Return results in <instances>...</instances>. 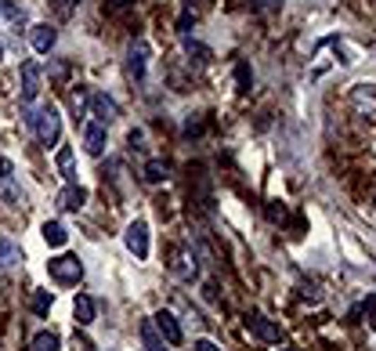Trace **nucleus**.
I'll use <instances>...</instances> for the list:
<instances>
[{
  "label": "nucleus",
  "instance_id": "f257e3e1",
  "mask_svg": "<svg viewBox=\"0 0 376 351\" xmlns=\"http://www.w3.org/2000/svg\"><path fill=\"white\" fill-rule=\"evenodd\" d=\"M29 120V127L37 131V142L40 145H58V138H61V116H58V109L54 105H44V109H37V113H29L25 116Z\"/></svg>",
  "mask_w": 376,
  "mask_h": 351
},
{
  "label": "nucleus",
  "instance_id": "f03ea898",
  "mask_svg": "<svg viewBox=\"0 0 376 351\" xmlns=\"http://www.w3.org/2000/svg\"><path fill=\"white\" fill-rule=\"evenodd\" d=\"M47 272H51V279L61 282V286H76V282L83 279V265H80L76 253H61V258H51V261H47Z\"/></svg>",
  "mask_w": 376,
  "mask_h": 351
},
{
  "label": "nucleus",
  "instance_id": "7ed1b4c3",
  "mask_svg": "<svg viewBox=\"0 0 376 351\" xmlns=\"http://www.w3.org/2000/svg\"><path fill=\"white\" fill-rule=\"evenodd\" d=\"M246 330L254 333V337H261L264 344H282L286 340V333H282V326L278 323H271V318H264V315H246Z\"/></svg>",
  "mask_w": 376,
  "mask_h": 351
},
{
  "label": "nucleus",
  "instance_id": "20e7f679",
  "mask_svg": "<svg viewBox=\"0 0 376 351\" xmlns=\"http://www.w3.org/2000/svg\"><path fill=\"white\" fill-rule=\"evenodd\" d=\"M40 87H44V73L37 62H22V102L33 105L40 98Z\"/></svg>",
  "mask_w": 376,
  "mask_h": 351
},
{
  "label": "nucleus",
  "instance_id": "39448f33",
  "mask_svg": "<svg viewBox=\"0 0 376 351\" xmlns=\"http://www.w3.org/2000/svg\"><path fill=\"white\" fill-rule=\"evenodd\" d=\"M123 243H127V250L134 253L138 261H145L148 258V225H145V221H131L127 232H123Z\"/></svg>",
  "mask_w": 376,
  "mask_h": 351
},
{
  "label": "nucleus",
  "instance_id": "423d86ee",
  "mask_svg": "<svg viewBox=\"0 0 376 351\" xmlns=\"http://www.w3.org/2000/svg\"><path fill=\"white\" fill-rule=\"evenodd\" d=\"M152 326L160 330V337H163L170 347H177V344L184 340V333H181V323H177V318H174L170 311H155V315H152Z\"/></svg>",
  "mask_w": 376,
  "mask_h": 351
},
{
  "label": "nucleus",
  "instance_id": "0eeeda50",
  "mask_svg": "<svg viewBox=\"0 0 376 351\" xmlns=\"http://www.w3.org/2000/svg\"><path fill=\"white\" fill-rule=\"evenodd\" d=\"M87 109H90L94 123H102V127H109V123H112V120L119 116V109H116V102L109 98V94H90Z\"/></svg>",
  "mask_w": 376,
  "mask_h": 351
},
{
  "label": "nucleus",
  "instance_id": "6e6552de",
  "mask_svg": "<svg viewBox=\"0 0 376 351\" xmlns=\"http://www.w3.org/2000/svg\"><path fill=\"white\" fill-rule=\"evenodd\" d=\"M170 272H174L177 279H184V282H192V279L199 275V268H196V261H192V253L181 250V246L170 250Z\"/></svg>",
  "mask_w": 376,
  "mask_h": 351
},
{
  "label": "nucleus",
  "instance_id": "1a4fd4ad",
  "mask_svg": "<svg viewBox=\"0 0 376 351\" xmlns=\"http://www.w3.org/2000/svg\"><path fill=\"white\" fill-rule=\"evenodd\" d=\"M127 69H131L134 80L145 76V69H148V44H145V40H134V44H131V51H127Z\"/></svg>",
  "mask_w": 376,
  "mask_h": 351
},
{
  "label": "nucleus",
  "instance_id": "9d476101",
  "mask_svg": "<svg viewBox=\"0 0 376 351\" xmlns=\"http://www.w3.org/2000/svg\"><path fill=\"white\" fill-rule=\"evenodd\" d=\"M54 40H58V33H54V25H47V22L29 29V44H33L37 54H47V51L54 47Z\"/></svg>",
  "mask_w": 376,
  "mask_h": 351
},
{
  "label": "nucleus",
  "instance_id": "9b49d317",
  "mask_svg": "<svg viewBox=\"0 0 376 351\" xmlns=\"http://www.w3.org/2000/svg\"><path fill=\"white\" fill-rule=\"evenodd\" d=\"M109 145V134H105V127L102 123H87V131H83V149L90 156H102Z\"/></svg>",
  "mask_w": 376,
  "mask_h": 351
},
{
  "label": "nucleus",
  "instance_id": "f8f14e48",
  "mask_svg": "<svg viewBox=\"0 0 376 351\" xmlns=\"http://www.w3.org/2000/svg\"><path fill=\"white\" fill-rule=\"evenodd\" d=\"M83 203H87V188H80V185H66V188H61V196H58L61 210H80Z\"/></svg>",
  "mask_w": 376,
  "mask_h": 351
},
{
  "label": "nucleus",
  "instance_id": "ddd939ff",
  "mask_svg": "<svg viewBox=\"0 0 376 351\" xmlns=\"http://www.w3.org/2000/svg\"><path fill=\"white\" fill-rule=\"evenodd\" d=\"M73 318H76V326H90L94 323V301L87 294H76L73 301Z\"/></svg>",
  "mask_w": 376,
  "mask_h": 351
},
{
  "label": "nucleus",
  "instance_id": "4468645a",
  "mask_svg": "<svg viewBox=\"0 0 376 351\" xmlns=\"http://www.w3.org/2000/svg\"><path fill=\"white\" fill-rule=\"evenodd\" d=\"M44 243L47 246H66V239H69V232H66V225L61 221H44Z\"/></svg>",
  "mask_w": 376,
  "mask_h": 351
},
{
  "label": "nucleus",
  "instance_id": "2eb2a0df",
  "mask_svg": "<svg viewBox=\"0 0 376 351\" xmlns=\"http://www.w3.org/2000/svg\"><path fill=\"white\" fill-rule=\"evenodd\" d=\"M170 178V167L163 163V159H148V163H145V181L148 185H163Z\"/></svg>",
  "mask_w": 376,
  "mask_h": 351
},
{
  "label": "nucleus",
  "instance_id": "dca6fc26",
  "mask_svg": "<svg viewBox=\"0 0 376 351\" xmlns=\"http://www.w3.org/2000/svg\"><path fill=\"white\" fill-rule=\"evenodd\" d=\"M22 261V250L8 239V236H0V268H11V265H18Z\"/></svg>",
  "mask_w": 376,
  "mask_h": 351
},
{
  "label": "nucleus",
  "instance_id": "f3484780",
  "mask_svg": "<svg viewBox=\"0 0 376 351\" xmlns=\"http://www.w3.org/2000/svg\"><path fill=\"white\" fill-rule=\"evenodd\" d=\"M0 200H8L11 207H22V203H25V192H22L11 178H0Z\"/></svg>",
  "mask_w": 376,
  "mask_h": 351
},
{
  "label": "nucleus",
  "instance_id": "a211bd4d",
  "mask_svg": "<svg viewBox=\"0 0 376 351\" xmlns=\"http://www.w3.org/2000/svg\"><path fill=\"white\" fill-rule=\"evenodd\" d=\"M141 340H145V351H167L163 344V337H160V330H155L152 323H141Z\"/></svg>",
  "mask_w": 376,
  "mask_h": 351
},
{
  "label": "nucleus",
  "instance_id": "6ab92c4d",
  "mask_svg": "<svg viewBox=\"0 0 376 351\" xmlns=\"http://www.w3.org/2000/svg\"><path fill=\"white\" fill-rule=\"evenodd\" d=\"M58 347H61L58 333L44 330V333H37V337H33V347H29V351H58Z\"/></svg>",
  "mask_w": 376,
  "mask_h": 351
},
{
  "label": "nucleus",
  "instance_id": "aec40b11",
  "mask_svg": "<svg viewBox=\"0 0 376 351\" xmlns=\"http://www.w3.org/2000/svg\"><path fill=\"white\" fill-rule=\"evenodd\" d=\"M184 51H188V58L203 62V66H206V62L213 58V54H210V47H206V44H199V40H184Z\"/></svg>",
  "mask_w": 376,
  "mask_h": 351
},
{
  "label": "nucleus",
  "instance_id": "412c9836",
  "mask_svg": "<svg viewBox=\"0 0 376 351\" xmlns=\"http://www.w3.org/2000/svg\"><path fill=\"white\" fill-rule=\"evenodd\" d=\"M87 102H90V94H87V91H76V94H73V98H69L73 120H83V116H87Z\"/></svg>",
  "mask_w": 376,
  "mask_h": 351
},
{
  "label": "nucleus",
  "instance_id": "4be33fe9",
  "mask_svg": "<svg viewBox=\"0 0 376 351\" xmlns=\"http://www.w3.org/2000/svg\"><path fill=\"white\" fill-rule=\"evenodd\" d=\"M58 167L66 171L69 185H76V181H73V171H69V167H73V149H69V145H66V149H58Z\"/></svg>",
  "mask_w": 376,
  "mask_h": 351
},
{
  "label": "nucleus",
  "instance_id": "5701e85b",
  "mask_svg": "<svg viewBox=\"0 0 376 351\" xmlns=\"http://www.w3.org/2000/svg\"><path fill=\"white\" fill-rule=\"evenodd\" d=\"M33 311H37V315H47V311H51V294H47V290H37V294H33Z\"/></svg>",
  "mask_w": 376,
  "mask_h": 351
},
{
  "label": "nucleus",
  "instance_id": "b1692460",
  "mask_svg": "<svg viewBox=\"0 0 376 351\" xmlns=\"http://www.w3.org/2000/svg\"><path fill=\"white\" fill-rule=\"evenodd\" d=\"M4 11H8V18H11V25H15V29H18V25L25 22V15H22V8H15V4H11V0H4Z\"/></svg>",
  "mask_w": 376,
  "mask_h": 351
},
{
  "label": "nucleus",
  "instance_id": "393cba45",
  "mask_svg": "<svg viewBox=\"0 0 376 351\" xmlns=\"http://www.w3.org/2000/svg\"><path fill=\"white\" fill-rule=\"evenodd\" d=\"M47 73H51V80H58V84H61V80L69 76V66H66V62H54V66H51Z\"/></svg>",
  "mask_w": 376,
  "mask_h": 351
},
{
  "label": "nucleus",
  "instance_id": "a878e982",
  "mask_svg": "<svg viewBox=\"0 0 376 351\" xmlns=\"http://www.w3.org/2000/svg\"><path fill=\"white\" fill-rule=\"evenodd\" d=\"M235 76H239V91H249V69H246V62H239V66H235Z\"/></svg>",
  "mask_w": 376,
  "mask_h": 351
},
{
  "label": "nucleus",
  "instance_id": "bb28decb",
  "mask_svg": "<svg viewBox=\"0 0 376 351\" xmlns=\"http://www.w3.org/2000/svg\"><path fill=\"white\" fill-rule=\"evenodd\" d=\"M275 8H278V0H254V11H261V15H268Z\"/></svg>",
  "mask_w": 376,
  "mask_h": 351
},
{
  "label": "nucleus",
  "instance_id": "cd10ccee",
  "mask_svg": "<svg viewBox=\"0 0 376 351\" xmlns=\"http://www.w3.org/2000/svg\"><path fill=\"white\" fill-rule=\"evenodd\" d=\"M73 347H76V351H90V340H87L83 333H73Z\"/></svg>",
  "mask_w": 376,
  "mask_h": 351
},
{
  "label": "nucleus",
  "instance_id": "c85d7f7f",
  "mask_svg": "<svg viewBox=\"0 0 376 351\" xmlns=\"http://www.w3.org/2000/svg\"><path fill=\"white\" fill-rule=\"evenodd\" d=\"M15 174V167H11V159H4L0 156V178H11Z\"/></svg>",
  "mask_w": 376,
  "mask_h": 351
},
{
  "label": "nucleus",
  "instance_id": "c756f323",
  "mask_svg": "<svg viewBox=\"0 0 376 351\" xmlns=\"http://www.w3.org/2000/svg\"><path fill=\"white\" fill-rule=\"evenodd\" d=\"M196 351H221L213 340H196Z\"/></svg>",
  "mask_w": 376,
  "mask_h": 351
},
{
  "label": "nucleus",
  "instance_id": "7c9ffc66",
  "mask_svg": "<svg viewBox=\"0 0 376 351\" xmlns=\"http://www.w3.org/2000/svg\"><path fill=\"white\" fill-rule=\"evenodd\" d=\"M268 217L271 221H282V217H286V210H282V207H268Z\"/></svg>",
  "mask_w": 376,
  "mask_h": 351
},
{
  "label": "nucleus",
  "instance_id": "2f4dec72",
  "mask_svg": "<svg viewBox=\"0 0 376 351\" xmlns=\"http://www.w3.org/2000/svg\"><path fill=\"white\" fill-rule=\"evenodd\" d=\"M127 4H131V0H109V8H112V11H123Z\"/></svg>",
  "mask_w": 376,
  "mask_h": 351
},
{
  "label": "nucleus",
  "instance_id": "473e14b6",
  "mask_svg": "<svg viewBox=\"0 0 376 351\" xmlns=\"http://www.w3.org/2000/svg\"><path fill=\"white\" fill-rule=\"evenodd\" d=\"M210 4V0H188V11H192V8H206Z\"/></svg>",
  "mask_w": 376,
  "mask_h": 351
},
{
  "label": "nucleus",
  "instance_id": "72a5a7b5",
  "mask_svg": "<svg viewBox=\"0 0 376 351\" xmlns=\"http://www.w3.org/2000/svg\"><path fill=\"white\" fill-rule=\"evenodd\" d=\"M76 4H80V0H66V4H61V11H66V15H69V11H73Z\"/></svg>",
  "mask_w": 376,
  "mask_h": 351
},
{
  "label": "nucleus",
  "instance_id": "f704fd0d",
  "mask_svg": "<svg viewBox=\"0 0 376 351\" xmlns=\"http://www.w3.org/2000/svg\"><path fill=\"white\" fill-rule=\"evenodd\" d=\"M369 326H372V330H376V308H372V311H369Z\"/></svg>",
  "mask_w": 376,
  "mask_h": 351
},
{
  "label": "nucleus",
  "instance_id": "c9c22d12",
  "mask_svg": "<svg viewBox=\"0 0 376 351\" xmlns=\"http://www.w3.org/2000/svg\"><path fill=\"white\" fill-rule=\"evenodd\" d=\"M0 62H4V44H0Z\"/></svg>",
  "mask_w": 376,
  "mask_h": 351
},
{
  "label": "nucleus",
  "instance_id": "e433bc0d",
  "mask_svg": "<svg viewBox=\"0 0 376 351\" xmlns=\"http://www.w3.org/2000/svg\"><path fill=\"white\" fill-rule=\"evenodd\" d=\"M282 351H297V347H282Z\"/></svg>",
  "mask_w": 376,
  "mask_h": 351
}]
</instances>
